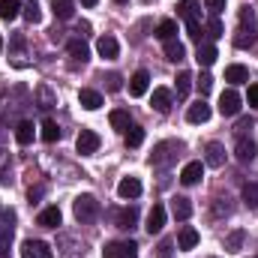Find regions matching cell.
I'll list each match as a JSON object with an SVG mask.
<instances>
[{"label":"cell","instance_id":"74e56055","mask_svg":"<svg viewBox=\"0 0 258 258\" xmlns=\"http://www.w3.org/2000/svg\"><path fill=\"white\" fill-rule=\"evenodd\" d=\"M240 246H243V231H234V234L225 237V249H228V252H237Z\"/></svg>","mask_w":258,"mask_h":258},{"label":"cell","instance_id":"f1b7e54d","mask_svg":"<svg viewBox=\"0 0 258 258\" xmlns=\"http://www.w3.org/2000/svg\"><path fill=\"white\" fill-rule=\"evenodd\" d=\"M135 222H138V210H135V207H126V210L117 213V228H126L129 231Z\"/></svg>","mask_w":258,"mask_h":258},{"label":"cell","instance_id":"7a4b0ae2","mask_svg":"<svg viewBox=\"0 0 258 258\" xmlns=\"http://www.w3.org/2000/svg\"><path fill=\"white\" fill-rule=\"evenodd\" d=\"M240 108H243V99H240V93L237 90H222V96H219V114L222 117H237L240 114Z\"/></svg>","mask_w":258,"mask_h":258},{"label":"cell","instance_id":"816d5d0a","mask_svg":"<svg viewBox=\"0 0 258 258\" xmlns=\"http://www.w3.org/2000/svg\"><path fill=\"white\" fill-rule=\"evenodd\" d=\"M0 213H3V207H0Z\"/></svg>","mask_w":258,"mask_h":258},{"label":"cell","instance_id":"5bb4252c","mask_svg":"<svg viewBox=\"0 0 258 258\" xmlns=\"http://www.w3.org/2000/svg\"><path fill=\"white\" fill-rule=\"evenodd\" d=\"M147 87H150V72L138 69V72L129 78V93H132V96H144V93H147Z\"/></svg>","mask_w":258,"mask_h":258},{"label":"cell","instance_id":"e575fe53","mask_svg":"<svg viewBox=\"0 0 258 258\" xmlns=\"http://www.w3.org/2000/svg\"><path fill=\"white\" fill-rule=\"evenodd\" d=\"M243 201H246L252 210H258V183H246V186H243Z\"/></svg>","mask_w":258,"mask_h":258},{"label":"cell","instance_id":"ac0fdd59","mask_svg":"<svg viewBox=\"0 0 258 258\" xmlns=\"http://www.w3.org/2000/svg\"><path fill=\"white\" fill-rule=\"evenodd\" d=\"M171 213H174V219L186 222V219L192 216V201H189V198H183V195H177V198L171 201Z\"/></svg>","mask_w":258,"mask_h":258},{"label":"cell","instance_id":"836d02e7","mask_svg":"<svg viewBox=\"0 0 258 258\" xmlns=\"http://www.w3.org/2000/svg\"><path fill=\"white\" fill-rule=\"evenodd\" d=\"M240 27L243 30H255V9L252 6H243L240 9Z\"/></svg>","mask_w":258,"mask_h":258},{"label":"cell","instance_id":"f907efd6","mask_svg":"<svg viewBox=\"0 0 258 258\" xmlns=\"http://www.w3.org/2000/svg\"><path fill=\"white\" fill-rule=\"evenodd\" d=\"M117 3H126V0H117Z\"/></svg>","mask_w":258,"mask_h":258},{"label":"cell","instance_id":"d6986e66","mask_svg":"<svg viewBox=\"0 0 258 258\" xmlns=\"http://www.w3.org/2000/svg\"><path fill=\"white\" fill-rule=\"evenodd\" d=\"M60 219H63V216H60V207H54V204H51V207H45V210L39 213V219H36V222H39L42 228H57V225H60Z\"/></svg>","mask_w":258,"mask_h":258},{"label":"cell","instance_id":"f546056e","mask_svg":"<svg viewBox=\"0 0 258 258\" xmlns=\"http://www.w3.org/2000/svg\"><path fill=\"white\" fill-rule=\"evenodd\" d=\"M57 138H60V126L54 120H42V141L45 144H54Z\"/></svg>","mask_w":258,"mask_h":258},{"label":"cell","instance_id":"44dd1931","mask_svg":"<svg viewBox=\"0 0 258 258\" xmlns=\"http://www.w3.org/2000/svg\"><path fill=\"white\" fill-rule=\"evenodd\" d=\"M33 135H36V129H33V123H30V120H21V123L15 126V141H18L21 147H27V144L33 141Z\"/></svg>","mask_w":258,"mask_h":258},{"label":"cell","instance_id":"277c9868","mask_svg":"<svg viewBox=\"0 0 258 258\" xmlns=\"http://www.w3.org/2000/svg\"><path fill=\"white\" fill-rule=\"evenodd\" d=\"M102 258H138V246H135L132 240H123V243H105Z\"/></svg>","mask_w":258,"mask_h":258},{"label":"cell","instance_id":"603a6c76","mask_svg":"<svg viewBox=\"0 0 258 258\" xmlns=\"http://www.w3.org/2000/svg\"><path fill=\"white\" fill-rule=\"evenodd\" d=\"M165 57H168L171 63H180V60L186 57V48H183V42H177V39H168V42H165Z\"/></svg>","mask_w":258,"mask_h":258},{"label":"cell","instance_id":"484cf974","mask_svg":"<svg viewBox=\"0 0 258 258\" xmlns=\"http://www.w3.org/2000/svg\"><path fill=\"white\" fill-rule=\"evenodd\" d=\"M51 12H54L60 21H66V18H72L75 3H72V0H51Z\"/></svg>","mask_w":258,"mask_h":258},{"label":"cell","instance_id":"7dc6e473","mask_svg":"<svg viewBox=\"0 0 258 258\" xmlns=\"http://www.w3.org/2000/svg\"><path fill=\"white\" fill-rule=\"evenodd\" d=\"M168 252H171V243H162V249H159V255L168 258Z\"/></svg>","mask_w":258,"mask_h":258},{"label":"cell","instance_id":"f35d334b","mask_svg":"<svg viewBox=\"0 0 258 258\" xmlns=\"http://www.w3.org/2000/svg\"><path fill=\"white\" fill-rule=\"evenodd\" d=\"M207 33H210L213 39H219V36H225V27H222V21H219L216 15H213V18L207 21Z\"/></svg>","mask_w":258,"mask_h":258},{"label":"cell","instance_id":"52a82bcc","mask_svg":"<svg viewBox=\"0 0 258 258\" xmlns=\"http://www.w3.org/2000/svg\"><path fill=\"white\" fill-rule=\"evenodd\" d=\"M204 162H207L210 168H222V165H225V147H222L219 141H210V144L204 147Z\"/></svg>","mask_w":258,"mask_h":258},{"label":"cell","instance_id":"4dcf8cb0","mask_svg":"<svg viewBox=\"0 0 258 258\" xmlns=\"http://www.w3.org/2000/svg\"><path fill=\"white\" fill-rule=\"evenodd\" d=\"M177 15L186 18V21L189 18H198V0H180L177 3Z\"/></svg>","mask_w":258,"mask_h":258},{"label":"cell","instance_id":"d4e9b609","mask_svg":"<svg viewBox=\"0 0 258 258\" xmlns=\"http://www.w3.org/2000/svg\"><path fill=\"white\" fill-rule=\"evenodd\" d=\"M21 12V0H0V18L3 21H15Z\"/></svg>","mask_w":258,"mask_h":258},{"label":"cell","instance_id":"7402d4cb","mask_svg":"<svg viewBox=\"0 0 258 258\" xmlns=\"http://www.w3.org/2000/svg\"><path fill=\"white\" fill-rule=\"evenodd\" d=\"M225 81H228V84H243V81H249V69L240 66V63L228 66V69H225Z\"/></svg>","mask_w":258,"mask_h":258},{"label":"cell","instance_id":"7c38bea8","mask_svg":"<svg viewBox=\"0 0 258 258\" xmlns=\"http://www.w3.org/2000/svg\"><path fill=\"white\" fill-rule=\"evenodd\" d=\"M201 177H204V165H201V162H186L183 171H180V183H183V186H195Z\"/></svg>","mask_w":258,"mask_h":258},{"label":"cell","instance_id":"2e32d148","mask_svg":"<svg viewBox=\"0 0 258 258\" xmlns=\"http://www.w3.org/2000/svg\"><path fill=\"white\" fill-rule=\"evenodd\" d=\"M150 105H153L159 114H168V111H171V90H165V87H156V90H153V99H150Z\"/></svg>","mask_w":258,"mask_h":258},{"label":"cell","instance_id":"3957f363","mask_svg":"<svg viewBox=\"0 0 258 258\" xmlns=\"http://www.w3.org/2000/svg\"><path fill=\"white\" fill-rule=\"evenodd\" d=\"M75 150H78L81 156H93V153L99 150V135H96L93 129H81L78 138H75Z\"/></svg>","mask_w":258,"mask_h":258},{"label":"cell","instance_id":"ffe728a7","mask_svg":"<svg viewBox=\"0 0 258 258\" xmlns=\"http://www.w3.org/2000/svg\"><path fill=\"white\" fill-rule=\"evenodd\" d=\"M198 240H201V237H198V231L189 228V225H186V228H180V234H177V246H180L183 252L195 249V246H198Z\"/></svg>","mask_w":258,"mask_h":258},{"label":"cell","instance_id":"bcb514c9","mask_svg":"<svg viewBox=\"0 0 258 258\" xmlns=\"http://www.w3.org/2000/svg\"><path fill=\"white\" fill-rule=\"evenodd\" d=\"M246 102H249L252 108H258V84H249V93H246Z\"/></svg>","mask_w":258,"mask_h":258},{"label":"cell","instance_id":"83f0119b","mask_svg":"<svg viewBox=\"0 0 258 258\" xmlns=\"http://www.w3.org/2000/svg\"><path fill=\"white\" fill-rule=\"evenodd\" d=\"M69 54H72L78 63H87V57H90V51H87V45H84L81 39H69Z\"/></svg>","mask_w":258,"mask_h":258},{"label":"cell","instance_id":"7bdbcfd3","mask_svg":"<svg viewBox=\"0 0 258 258\" xmlns=\"http://www.w3.org/2000/svg\"><path fill=\"white\" fill-rule=\"evenodd\" d=\"M198 90H201V96H207V93L213 90V78H210L207 72H201V78H198Z\"/></svg>","mask_w":258,"mask_h":258},{"label":"cell","instance_id":"681fc988","mask_svg":"<svg viewBox=\"0 0 258 258\" xmlns=\"http://www.w3.org/2000/svg\"><path fill=\"white\" fill-rule=\"evenodd\" d=\"M0 48H3V36H0Z\"/></svg>","mask_w":258,"mask_h":258},{"label":"cell","instance_id":"d590c367","mask_svg":"<svg viewBox=\"0 0 258 258\" xmlns=\"http://www.w3.org/2000/svg\"><path fill=\"white\" fill-rule=\"evenodd\" d=\"M192 90V75L189 72H180L177 75V96H186Z\"/></svg>","mask_w":258,"mask_h":258},{"label":"cell","instance_id":"4fadbf2b","mask_svg":"<svg viewBox=\"0 0 258 258\" xmlns=\"http://www.w3.org/2000/svg\"><path fill=\"white\" fill-rule=\"evenodd\" d=\"M117 195H120L123 201L138 198V195H141V180H138V177H123V180L117 183Z\"/></svg>","mask_w":258,"mask_h":258},{"label":"cell","instance_id":"b9f144b4","mask_svg":"<svg viewBox=\"0 0 258 258\" xmlns=\"http://www.w3.org/2000/svg\"><path fill=\"white\" fill-rule=\"evenodd\" d=\"M105 84H108V90H111V93H117V90L123 87V78H120L117 72H111V75H105Z\"/></svg>","mask_w":258,"mask_h":258},{"label":"cell","instance_id":"1f68e13d","mask_svg":"<svg viewBox=\"0 0 258 258\" xmlns=\"http://www.w3.org/2000/svg\"><path fill=\"white\" fill-rule=\"evenodd\" d=\"M255 30H243V27H240V30H237V36H234V45H237V48H252V45H255Z\"/></svg>","mask_w":258,"mask_h":258},{"label":"cell","instance_id":"30bf717a","mask_svg":"<svg viewBox=\"0 0 258 258\" xmlns=\"http://www.w3.org/2000/svg\"><path fill=\"white\" fill-rule=\"evenodd\" d=\"M150 234H159L162 228H165V207L162 204H153L150 207V213H147V225H144Z\"/></svg>","mask_w":258,"mask_h":258},{"label":"cell","instance_id":"8992f818","mask_svg":"<svg viewBox=\"0 0 258 258\" xmlns=\"http://www.w3.org/2000/svg\"><path fill=\"white\" fill-rule=\"evenodd\" d=\"M96 51H99V57H105V60H114L117 54H120V42L114 39V36H99L96 39Z\"/></svg>","mask_w":258,"mask_h":258},{"label":"cell","instance_id":"4316f807","mask_svg":"<svg viewBox=\"0 0 258 258\" xmlns=\"http://www.w3.org/2000/svg\"><path fill=\"white\" fill-rule=\"evenodd\" d=\"M156 36H159L162 42H168V39H174V36H177V21H171V18H165V21H159V27H156Z\"/></svg>","mask_w":258,"mask_h":258},{"label":"cell","instance_id":"5b68a950","mask_svg":"<svg viewBox=\"0 0 258 258\" xmlns=\"http://www.w3.org/2000/svg\"><path fill=\"white\" fill-rule=\"evenodd\" d=\"M21 258H54V252L42 240H24L21 243Z\"/></svg>","mask_w":258,"mask_h":258},{"label":"cell","instance_id":"d6a6232c","mask_svg":"<svg viewBox=\"0 0 258 258\" xmlns=\"http://www.w3.org/2000/svg\"><path fill=\"white\" fill-rule=\"evenodd\" d=\"M111 126L114 129H120V132H126L129 129V111H123V108H117V111H111Z\"/></svg>","mask_w":258,"mask_h":258},{"label":"cell","instance_id":"60d3db41","mask_svg":"<svg viewBox=\"0 0 258 258\" xmlns=\"http://www.w3.org/2000/svg\"><path fill=\"white\" fill-rule=\"evenodd\" d=\"M24 18H27L30 24H39V21H42V12H39V6H36V3H27V9H24Z\"/></svg>","mask_w":258,"mask_h":258},{"label":"cell","instance_id":"f6af8a7d","mask_svg":"<svg viewBox=\"0 0 258 258\" xmlns=\"http://www.w3.org/2000/svg\"><path fill=\"white\" fill-rule=\"evenodd\" d=\"M204 3H207V9H210L213 15H219V12L225 9V0H204Z\"/></svg>","mask_w":258,"mask_h":258},{"label":"cell","instance_id":"cb8c5ba5","mask_svg":"<svg viewBox=\"0 0 258 258\" xmlns=\"http://www.w3.org/2000/svg\"><path fill=\"white\" fill-rule=\"evenodd\" d=\"M36 99H39V108H45V111L57 105V96L51 93V87H48V84H39V87H36Z\"/></svg>","mask_w":258,"mask_h":258},{"label":"cell","instance_id":"c3c4849f","mask_svg":"<svg viewBox=\"0 0 258 258\" xmlns=\"http://www.w3.org/2000/svg\"><path fill=\"white\" fill-rule=\"evenodd\" d=\"M96 3H99V0H81V6H87V9H90V6H96Z\"/></svg>","mask_w":258,"mask_h":258},{"label":"cell","instance_id":"8d00e7d4","mask_svg":"<svg viewBox=\"0 0 258 258\" xmlns=\"http://www.w3.org/2000/svg\"><path fill=\"white\" fill-rule=\"evenodd\" d=\"M141 141H144V129L141 126H129L126 129V144L129 147H138Z\"/></svg>","mask_w":258,"mask_h":258},{"label":"cell","instance_id":"9a60e30c","mask_svg":"<svg viewBox=\"0 0 258 258\" xmlns=\"http://www.w3.org/2000/svg\"><path fill=\"white\" fill-rule=\"evenodd\" d=\"M216 57H219V51H216V45H210V42H201L198 51H195V60H198V66H204V69L216 63Z\"/></svg>","mask_w":258,"mask_h":258},{"label":"cell","instance_id":"e0dca14e","mask_svg":"<svg viewBox=\"0 0 258 258\" xmlns=\"http://www.w3.org/2000/svg\"><path fill=\"white\" fill-rule=\"evenodd\" d=\"M78 102H81V108H87V111H96V108L102 105V93H99V90H90V87H84V90L78 93Z\"/></svg>","mask_w":258,"mask_h":258},{"label":"cell","instance_id":"ab89813d","mask_svg":"<svg viewBox=\"0 0 258 258\" xmlns=\"http://www.w3.org/2000/svg\"><path fill=\"white\" fill-rule=\"evenodd\" d=\"M186 33H189V39L201 42V33H204V30H201V21H198V18H189V21H186Z\"/></svg>","mask_w":258,"mask_h":258},{"label":"cell","instance_id":"ba28073f","mask_svg":"<svg viewBox=\"0 0 258 258\" xmlns=\"http://www.w3.org/2000/svg\"><path fill=\"white\" fill-rule=\"evenodd\" d=\"M258 153V144L252 141V138H246V135H240L237 138V147H234V156L240 159V162H252Z\"/></svg>","mask_w":258,"mask_h":258},{"label":"cell","instance_id":"6da1fadb","mask_svg":"<svg viewBox=\"0 0 258 258\" xmlns=\"http://www.w3.org/2000/svg\"><path fill=\"white\" fill-rule=\"evenodd\" d=\"M72 210H75V219L78 222H90V219L99 216V201L93 195H78L75 204H72Z\"/></svg>","mask_w":258,"mask_h":258},{"label":"cell","instance_id":"8fae6325","mask_svg":"<svg viewBox=\"0 0 258 258\" xmlns=\"http://www.w3.org/2000/svg\"><path fill=\"white\" fill-rule=\"evenodd\" d=\"M210 114H213V111H210V105H207L204 99H198V102L189 105L186 120H189V123H207V120H210Z\"/></svg>","mask_w":258,"mask_h":258},{"label":"cell","instance_id":"9c48e42d","mask_svg":"<svg viewBox=\"0 0 258 258\" xmlns=\"http://www.w3.org/2000/svg\"><path fill=\"white\" fill-rule=\"evenodd\" d=\"M171 150H180V144H177V141H162V144H156V150H153V165H168V162L174 159Z\"/></svg>","mask_w":258,"mask_h":258},{"label":"cell","instance_id":"ee69618b","mask_svg":"<svg viewBox=\"0 0 258 258\" xmlns=\"http://www.w3.org/2000/svg\"><path fill=\"white\" fill-rule=\"evenodd\" d=\"M9 243H12V231H3L0 234V258L9 255Z\"/></svg>","mask_w":258,"mask_h":258}]
</instances>
